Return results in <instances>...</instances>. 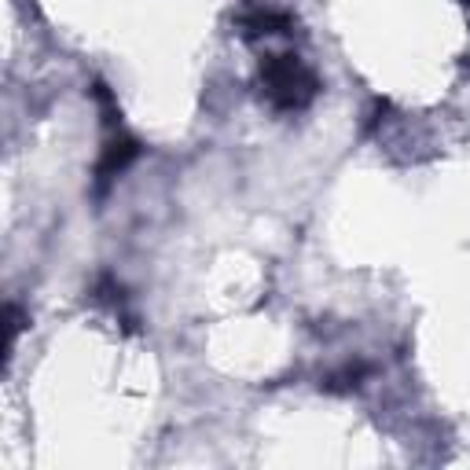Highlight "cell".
<instances>
[{"label":"cell","instance_id":"7a4b0ae2","mask_svg":"<svg viewBox=\"0 0 470 470\" xmlns=\"http://www.w3.org/2000/svg\"><path fill=\"white\" fill-rule=\"evenodd\" d=\"M140 155V144L136 140H129V136H114L111 144H107V151H103V158H100V166H96V176H100V187H107L133 158Z\"/></svg>","mask_w":470,"mask_h":470},{"label":"cell","instance_id":"6da1fadb","mask_svg":"<svg viewBox=\"0 0 470 470\" xmlns=\"http://www.w3.org/2000/svg\"><path fill=\"white\" fill-rule=\"evenodd\" d=\"M262 85L280 111H302L316 96V78L298 56H272L262 67Z\"/></svg>","mask_w":470,"mask_h":470},{"label":"cell","instance_id":"3957f363","mask_svg":"<svg viewBox=\"0 0 470 470\" xmlns=\"http://www.w3.org/2000/svg\"><path fill=\"white\" fill-rule=\"evenodd\" d=\"M243 27L251 37H269V34H283L291 27V19L283 12H254V16H247Z\"/></svg>","mask_w":470,"mask_h":470}]
</instances>
